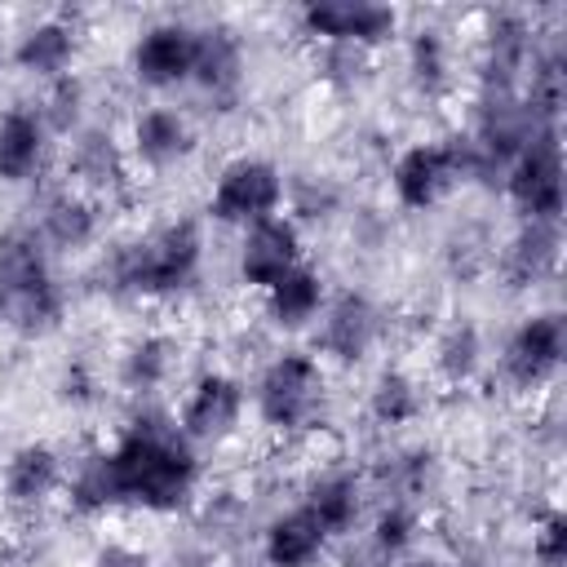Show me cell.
<instances>
[{
	"instance_id": "obj_3",
	"label": "cell",
	"mask_w": 567,
	"mask_h": 567,
	"mask_svg": "<svg viewBox=\"0 0 567 567\" xmlns=\"http://www.w3.org/2000/svg\"><path fill=\"white\" fill-rule=\"evenodd\" d=\"M195 261H199V230L190 221H177L133 244L120 257V279L137 292H173L195 275Z\"/></svg>"
},
{
	"instance_id": "obj_5",
	"label": "cell",
	"mask_w": 567,
	"mask_h": 567,
	"mask_svg": "<svg viewBox=\"0 0 567 567\" xmlns=\"http://www.w3.org/2000/svg\"><path fill=\"white\" fill-rule=\"evenodd\" d=\"M509 195L536 221L558 217V208H563V159H558V142H554L549 128L527 137V146L518 151V159L509 168Z\"/></svg>"
},
{
	"instance_id": "obj_22",
	"label": "cell",
	"mask_w": 567,
	"mask_h": 567,
	"mask_svg": "<svg viewBox=\"0 0 567 567\" xmlns=\"http://www.w3.org/2000/svg\"><path fill=\"white\" fill-rule=\"evenodd\" d=\"M416 385L408 381V377H399V372H385L381 381H377V390H372V412L381 416V421H408L412 412H416Z\"/></svg>"
},
{
	"instance_id": "obj_24",
	"label": "cell",
	"mask_w": 567,
	"mask_h": 567,
	"mask_svg": "<svg viewBox=\"0 0 567 567\" xmlns=\"http://www.w3.org/2000/svg\"><path fill=\"white\" fill-rule=\"evenodd\" d=\"M554 244H558V239H554V230L532 226V230L518 239V252H514V257L523 261V275H527V270H532V275H540V270L554 261Z\"/></svg>"
},
{
	"instance_id": "obj_30",
	"label": "cell",
	"mask_w": 567,
	"mask_h": 567,
	"mask_svg": "<svg viewBox=\"0 0 567 567\" xmlns=\"http://www.w3.org/2000/svg\"><path fill=\"white\" fill-rule=\"evenodd\" d=\"M97 567H146V558H137V554H128V549H106V554L97 558Z\"/></svg>"
},
{
	"instance_id": "obj_28",
	"label": "cell",
	"mask_w": 567,
	"mask_h": 567,
	"mask_svg": "<svg viewBox=\"0 0 567 567\" xmlns=\"http://www.w3.org/2000/svg\"><path fill=\"white\" fill-rule=\"evenodd\" d=\"M377 540H381V549H403V545L412 540V518H408L403 509L381 514V523H377Z\"/></svg>"
},
{
	"instance_id": "obj_10",
	"label": "cell",
	"mask_w": 567,
	"mask_h": 567,
	"mask_svg": "<svg viewBox=\"0 0 567 567\" xmlns=\"http://www.w3.org/2000/svg\"><path fill=\"white\" fill-rule=\"evenodd\" d=\"M133 66H137L142 84H155V89L177 84L195 66V31H186V27H155V31H146L137 53H133Z\"/></svg>"
},
{
	"instance_id": "obj_7",
	"label": "cell",
	"mask_w": 567,
	"mask_h": 567,
	"mask_svg": "<svg viewBox=\"0 0 567 567\" xmlns=\"http://www.w3.org/2000/svg\"><path fill=\"white\" fill-rule=\"evenodd\" d=\"M306 27L315 35H332V40H359V44H377L394 31V9L385 4H363V0H319L306 9Z\"/></svg>"
},
{
	"instance_id": "obj_15",
	"label": "cell",
	"mask_w": 567,
	"mask_h": 567,
	"mask_svg": "<svg viewBox=\"0 0 567 567\" xmlns=\"http://www.w3.org/2000/svg\"><path fill=\"white\" fill-rule=\"evenodd\" d=\"M40 159V124L35 115H4L0 120V177L4 182H22Z\"/></svg>"
},
{
	"instance_id": "obj_23",
	"label": "cell",
	"mask_w": 567,
	"mask_h": 567,
	"mask_svg": "<svg viewBox=\"0 0 567 567\" xmlns=\"http://www.w3.org/2000/svg\"><path fill=\"white\" fill-rule=\"evenodd\" d=\"M44 226H49V235H53L62 248H75V244L89 239V230H93V213H89L80 199H58V204L49 208Z\"/></svg>"
},
{
	"instance_id": "obj_13",
	"label": "cell",
	"mask_w": 567,
	"mask_h": 567,
	"mask_svg": "<svg viewBox=\"0 0 567 567\" xmlns=\"http://www.w3.org/2000/svg\"><path fill=\"white\" fill-rule=\"evenodd\" d=\"M323 536H328V532L315 523L310 509L284 514V518H275L270 532H266V558H270L275 567H310L315 554L323 549Z\"/></svg>"
},
{
	"instance_id": "obj_29",
	"label": "cell",
	"mask_w": 567,
	"mask_h": 567,
	"mask_svg": "<svg viewBox=\"0 0 567 567\" xmlns=\"http://www.w3.org/2000/svg\"><path fill=\"white\" fill-rule=\"evenodd\" d=\"M159 350H164L159 341L137 346V350H133V377H137V372H142V377H155V372L164 368V354H159Z\"/></svg>"
},
{
	"instance_id": "obj_19",
	"label": "cell",
	"mask_w": 567,
	"mask_h": 567,
	"mask_svg": "<svg viewBox=\"0 0 567 567\" xmlns=\"http://www.w3.org/2000/svg\"><path fill=\"white\" fill-rule=\"evenodd\" d=\"M341 359L363 354V346L372 341V310L363 297H341L332 319H328V337H323Z\"/></svg>"
},
{
	"instance_id": "obj_20",
	"label": "cell",
	"mask_w": 567,
	"mask_h": 567,
	"mask_svg": "<svg viewBox=\"0 0 567 567\" xmlns=\"http://www.w3.org/2000/svg\"><path fill=\"white\" fill-rule=\"evenodd\" d=\"M306 509L315 514V523H319L323 532H346V527L354 523V514H359V487H354V478H346V474L323 478V483L310 492V505H306Z\"/></svg>"
},
{
	"instance_id": "obj_2",
	"label": "cell",
	"mask_w": 567,
	"mask_h": 567,
	"mask_svg": "<svg viewBox=\"0 0 567 567\" xmlns=\"http://www.w3.org/2000/svg\"><path fill=\"white\" fill-rule=\"evenodd\" d=\"M0 315L22 332H44L62 315L49 261L22 230L0 235Z\"/></svg>"
},
{
	"instance_id": "obj_1",
	"label": "cell",
	"mask_w": 567,
	"mask_h": 567,
	"mask_svg": "<svg viewBox=\"0 0 567 567\" xmlns=\"http://www.w3.org/2000/svg\"><path fill=\"white\" fill-rule=\"evenodd\" d=\"M195 483V456L186 439L164 425L159 416L133 421L111 456H93L75 478V501L84 509L102 505H146V509H177Z\"/></svg>"
},
{
	"instance_id": "obj_9",
	"label": "cell",
	"mask_w": 567,
	"mask_h": 567,
	"mask_svg": "<svg viewBox=\"0 0 567 567\" xmlns=\"http://www.w3.org/2000/svg\"><path fill=\"white\" fill-rule=\"evenodd\" d=\"M558 359H563V323H558V315H536V319H527V323L514 332L509 350H505V368H509V377H514L518 385L545 381V377L558 368Z\"/></svg>"
},
{
	"instance_id": "obj_25",
	"label": "cell",
	"mask_w": 567,
	"mask_h": 567,
	"mask_svg": "<svg viewBox=\"0 0 567 567\" xmlns=\"http://www.w3.org/2000/svg\"><path fill=\"white\" fill-rule=\"evenodd\" d=\"M536 558L545 567H563L567 563V518L563 514H549L540 536H536Z\"/></svg>"
},
{
	"instance_id": "obj_27",
	"label": "cell",
	"mask_w": 567,
	"mask_h": 567,
	"mask_svg": "<svg viewBox=\"0 0 567 567\" xmlns=\"http://www.w3.org/2000/svg\"><path fill=\"white\" fill-rule=\"evenodd\" d=\"M416 75H421V84H439L443 80V53H439V40L425 31L421 40H416Z\"/></svg>"
},
{
	"instance_id": "obj_14",
	"label": "cell",
	"mask_w": 567,
	"mask_h": 567,
	"mask_svg": "<svg viewBox=\"0 0 567 567\" xmlns=\"http://www.w3.org/2000/svg\"><path fill=\"white\" fill-rule=\"evenodd\" d=\"M4 487H9V501L18 505H40L53 487H58V456L44 447V443H31L22 447L9 470H4Z\"/></svg>"
},
{
	"instance_id": "obj_8",
	"label": "cell",
	"mask_w": 567,
	"mask_h": 567,
	"mask_svg": "<svg viewBox=\"0 0 567 567\" xmlns=\"http://www.w3.org/2000/svg\"><path fill=\"white\" fill-rule=\"evenodd\" d=\"M297 252H301L297 248V230L288 221L266 217V221H252V230L244 239V252H239V270H244L248 284L270 288L297 266Z\"/></svg>"
},
{
	"instance_id": "obj_21",
	"label": "cell",
	"mask_w": 567,
	"mask_h": 567,
	"mask_svg": "<svg viewBox=\"0 0 567 567\" xmlns=\"http://www.w3.org/2000/svg\"><path fill=\"white\" fill-rule=\"evenodd\" d=\"M18 62L27 71H40V75H53L71 62V31L62 22H44L35 31H27V40L18 44Z\"/></svg>"
},
{
	"instance_id": "obj_12",
	"label": "cell",
	"mask_w": 567,
	"mask_h": 567,
	"mask_svg": "<svg viewBox=\"0 0 567 567\" xmlns=\"http://www.w3.org/2000/svg\"><path fill=\"white\" fill-rule=\"evenodd\" d=\"M452 164H456V155L452 151H439V146H412V151H403L399 164H394V190H399V199L408 208L434 204V195L452 177Z\"/></svg>"
},
{
	"instance_id": "obj_18",
	"label": "cell",
	"mask_w": 567,
	"mask_h": 567,
	"mask_svg": "<svg viewBox=\"0 0 567 567\" xmlns=\"http://www.w3.org/2000/svg\"><path fill=\"white\" fill-rule=\"evenodd\" d=\"M270 310L279 323H301L319 310V275L292 266L279 284H270Z\"/></svg>"
},
{
	"instance_id": "obj_4",
	"label": "cell",
	"mask_w": 567,
	"mask_h": 567,
	"mask_svg": "<svg viewBox=\"0 0 567 567\" xmlns=\"http://www.w3.org/2000/svg\"><path fill=\"white\" fill-rule=\"evenodd\" d=\"M319 390H323V377L315 368V359L306 354H284L266 368L261 385H257V403H261V416L279 430H292L301 421L315 416L319 408Z\"/></svg>"
},
{
	"instance_id": "obj_17",
	"label": "cell",
	"mask_w": 567,
	"mask_h": 567,
	"mask_svg": "<svg viewBox=\"0 0 567 567\" xmlns=\"http://www.w3.org/2000/svg\"><path fill=\"white\" fill-rule=\"evenodd\" d=\"M190 75L199 84H208V89L235 84V75H239V49H235V40L226 31L195 35V66H190Z\"/></svg>"
},
{
	"instance_id": "obj_11",
	"label": "cell",
	"mask_w": 567,
	"mask_h": 567,
	"mask_svg": "<svg viewBox=\"0 0 567 567\" xmlns=\"http://www.w3.org/2000/svg\"><path fill=\"white\" fill-rule=\"evenodd\" d=\"M239 408H244V394L230 377H204L182 412V430L190 439H226L239 421Z\"/></svg>"
},
{
	"instance_id": "obj_16",
	"label": "cell",
	"mask_w": 567,
	"mask_h": 567,
	"mask_svg": "<svg viewBox=\"0 0 567 567\" xmlns=\"http://www.w3.org/2000/svg\"><path fill=\"white\" fill-rule=\"evenodd\" d=\"M137 151L151 159V164H168L177 155L190 151V128L177 111H146L137 120Z\"/></svg>"
},
{
	"instance_id": "obj_6",
	"label": "cell",
	"mask_w": 567,
	"mask_h": 567,
	"mask_svg": "<svg viewBox=\"0 0 567 567\" xmlns=\"http://www.w3.org/2000/svg\"><path fill=\"white\" fill-rule=\"evenodd\" d=\"M284 182L275 173V164L266 159H239L221 173L217 195H213V213L221 221H266L279 208Z\"/></svg>"
},
{
	"instance_id": "obj_26",
	"label": "cell",
	"mask_w": 567,
	"mask_h": 567,
	"mask_svg": "<svg viewBox=\"0 0 567 567\" xmlns=\"http://www.w3.org/2000/svg\"><path fill=\"white\" fill-rule=\"evenodd\" d=\"M474 354H478V337H474V328H461V332H452L447 346H443V368H447L452 377H465V372L474 368Z\"/></svg>"
}]
</instances>
